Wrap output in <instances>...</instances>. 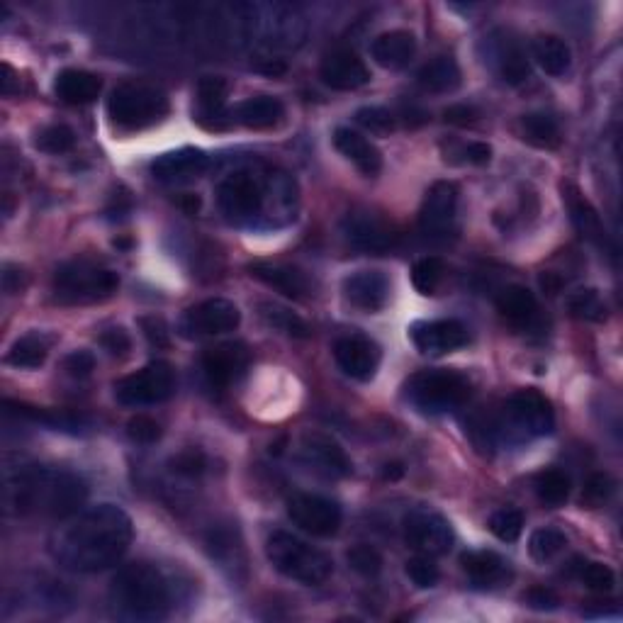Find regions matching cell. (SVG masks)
Listing matches in <instances>:
<instances>
[{
    "label": "cell",
    "mask_w": 623,
    "mask_h": 623,
    "mask_svg": "<svg viewBox=\"0 0 623 623\" xmlns=\"http://www.w3.org/2000/svg\"><path fill=\"white\" fill-rule=\"evenodd\" d=\"M134 538L127 512L115 504H100L74 516L52 541V555L59 565L74 572H100L120 563Z\"/></svg>",
    "instance_id": "obj_1"
},
{
    "label": "cell",
    "mask_w": 623,
    "mask_h": 623,
    "mask_svg": "<svg viewBox=\"0 0 623 623\" xmlns=\"http://www.w3.org/2000/svg\"><path fill=\"white\" fill-rule=\"evenodd\" d=\"M88 487L81 477L59 468H22L5 480L3 504L13 516L71 519L83 509Z\"/></svg>",
    "instance_id": "obj_2"
},
{
    "label": "cell",
    "mask_w": 623,
    "mask_h": 623,
    "mask_svg": "<svg viewBox=\"0 0 623 623\" xmlns=\"http://www.w3.org/2000/svg\"><path fill=\"white\" fill-rule=\"evenodd\" d=\"M112 604L139 621H159L171 609V587L156 565L129 563L117 570L110 587Z\"/></svg>",
    "instance_id": "obj_3"
},
{
    "label": "cell",
    "mask_w": 623,
    "mask_h": 623,
    "mask_svg": "<svg viewBox=\"0 0 623 623\" xmlns=\"http://www.w3.org/2000/svg\"><path fill=\"white\" fill-rule=\"evenodd\" d=\"M266 555L280 575L307 587H319L334 572V563L324 550L310 546L288 531H273L266 541Z\"/></svg>",
    "instance_id": "obj_4"
},
{
    "label": "cell",
    "mask_w": 623,
    "mask_h": 623,
    "mask_svg": "<svg viewBox=\"0 0 623 623\" xmlns=\"http://www.w3.org/2000/svg\"><path fill=\"white\" fill-rule=\"evenodd\" d=\"M117 288H120V275L91 261H69L54 273V295L64 305L105 300Z\"/></svg>",
    "instance_id": "obj_5"
},
{
    "label": "cell",
    "mask_w": 623,
    "mask_h": 623,
    "mask_svg": "<svg viewBox=\"0 0 623 623\" xmlns=\"http://www.w3.org/2000/svg\"><path fill=\"white\" fill-rule=\"evenodd\" d=\"M108 112L117 127L144 129L168 115V98L147 83H122L110 93Z\"/></svg>",
    "instance_id": "obj_6"
},
{
    "label": "cell",
    "mask_w": 623,
    "mask_h": 623,
    "mask_svg": "<svg viewBox=\"0 0 623 623\" xmlns=\"http://www.w3.org/2000/svg\"><path fill=\"white\" fill-rule=\"evenodd\" d=\"M273 185V173L263 181L254 171H234L217 185V205L234 224L254 222L266 207V193Z\"/></svg>",
    "instance_id": "obj_7"
},
{
    "label": "cell",
    "mask_w": 623,
    "mask_h": 623,
    "mask_svg": "<svg viewBox=\"0 0 623 623\" xmlns=\"http://www.w3.org/2000/svg\"><path fill=\"white\" fill-rule=\"evenodd\" d=\"M409 400L422 412H451L470 397V383L456 370H422L407 383Z\"/></svg>",
    "instance_id": "obj_8"
},
{
    "label": "cell",
    "mask_w": 623,
    "mask_h": 623,
    "mask_svg": "<svg viewBox=\"0 0 623 623\" xmlns=\"http://www.w3.org/2000/svg\"><path fill=\"white\" fill-rule=\"evenodd\" d=\"M244 10L249 13L244 18L246 25L271 47H300L305 39V20L290 5H266V8L244 5Z\"/></svg>",
    "instance_id": "obj_9"
},
{
    "label": "cell",
    "mask_w": 623,
    "mask_h": 623,
    "mask_svg": "<svg viewBox=\"0 0 623 623\" xmlns=\"http://www.w3.org/2000/svg\"><path fill=\"white\" fill-rule=\"evenodd\" d=\"M173 392H176V373L166 361H151L149 366L115 383L117 402L127 407L166 402Z\"/></svg>",
    "instance_id": "obj_10"
},
{
    "label": "cell",
    "mask_w": 623,
    "mask_h": 623,
    "mask_svg": "<svg viewBox=\"0 0 623 623\" xmlns=\"http://www.w3.org/2000/svg\"><path fill=\"white\" fill-rule=\"evenodd\" d=\"M288 516L297 529L319 538L334 536L341 529L339 504L322 495H312V492H297V495L290 497Z\"/></svg>",
    "instance_id": "obj_11"
},
{
    "label": "cell",
    "mask_w": 623,
    "mask_h": 623,
    "mask_svg": "<svg viewBox=\"0 0 623 623\" xmlns=\"http://www.w3.org/2000/svg\"><path fill=\"white\" fill-rule=\"evenodd\" d=\"M404 541L417 553L436 558V555H446L453 548V529L441 514L419 509V512L404 516Z\"/></svg>",
    "instance_id": "obj_12"
},
{
    "label": "cell",
    "mask_w": 623,
    "mask_h": 623,
    "mask_svg": "<svg viewBox=\"0 0 623 623\" xmlns=\"http://www.w3.org/2000/svg\"><path fill=\"white\" fill-rule=\"evenodd\" d=\"M504 417L524 436H546L555 426L553 407L538 390L514 392L504 407Z\"/></svg>",
    "instance_id": "obj_13"
},
{
    "label": "cell",
    "mask_w": 623,
    "mask_h": 623,
    "mask_svg": "<svg viewBox=\"0 0 623 623\" xmlns=\"http://www.w3.org/2000/svg\"><path fill=\"white\" fill-rule=\"evenodd\" d=\"M241 324V312L234 302L222 300V297H212V300L200 302V305L190 307L185 312L181 331L183 336H217L234 331Z\"/></svg>",
    "instance_id": "obj_14"
},
{
    "label": "cell",
    "mask_w": 623,
    "mask_h": 623,
    "mask_svg": "<svg viewBox=\"0 0 623 623\" xmlns=\"http://www.w3.org/2000/svg\"><path fill=\"white\" fill-rule=\"evenodd\" d=\"M334 358L336 366L344 370L349 378L368 383V380H373L375 373H378L383 353H380V346L375 344L373 339H368V336L351 334L341 336V339L336 341Z\"/></svg>",
    "instance_id": "obj_15"
},
{
    "label": "cell",
    "mask_w": 623,
    "mask_h": 623,
    "mask_svg": "<svg viewBox=\"0 0 623 623\" xmlns=\"http://www.w3.org/2000/svg\"><path fill=\"white\" fill-rule=\"evenodd\" d=\"M458 212V188L451 181H439L426 193L419 224L426 237H443L451 232Z\"/></svg>",
    "instance_id": "obj_16"
},
{
    "label": "cell",
    "mask_w": 623,
    "mask_h": 623,
    "mask_svg": "<svg viewBox=\"0 0 623 623\" xmlns=\"http://www.w3.org/2000/svg\"><path fill=\"white\" fill-rule=\"evenodd\" d=\"M412 341L424 356H446L468 346L470 334L458 319H436V322L414 324Z\"/></svg>",
    "instance_id": "obj_17"
},
{
    "label": "cell",
    "mask_w": 623,
    "mask_h": 623,
    "mask_svg": "<svg viewBox=\"0 0 623 623\" xmlns=\"http://www.w3.org/2000/svg\"><path fill=\"white\" fill-rule=\"evenodd\" d=\"M344 237L353 249L366 251V254H385L395 246L397 234L380 217L368 212H353L344 220Z\"/></svg>",
    "instance_id": "obj_18"
},
{
    "label": "cell",
    "mask_w": 623,
    "mask_h": 623,
    "mask_svg": "<svg viewBox=\"0 0 623 623\" xmlns=\"http://www.w3.org/2000/svg\"><path fill=\"white\" fill-rule=\"evenodd\" d=\"M207 166H210V156L205 151L195 147H183L159 156L151 164V176L166 185H185L198 181L202 173L207 171Z\"/></svg>",
    "instance_id": "obj_19"
},
{
    "label": "cell",
    "mask_w": 623,
    "mask_h": 623,
    "mask_svg": "<svg viewBox=\"0 0 623 623\" xmlns=\"http://www.w3.org/2000/svg\"><path fill=\"white\" fill-rule=\"evenodd\" d=\"M319 78L331 91H358L370 81V69L351 49H336L322 61Z\"/></svg>",
    "instance_id": "obj_20"
},
{
    "label": "cell",
    "mask_w": 623,
    "mask_h": 623,
    "mask_svg": "<svg viewBox=\"0 0 623 623\" xmlns=\"http://www.w3.org/2000/svg\"><path fill=\"white\" fill-rule=\"evenodd\" d=\"M302 456L314 465V470L329 477H349L353 473V463L341 443L319 431L302 436Z\"/></svg>",
    "instance_id": "obj_21"
},
{
    "label": "cell",
    "mask_w": 623,
    "mask_h": 623,
    "mask_svg": "<svg viewBox=\"0 0 623 623\" xmlns=\"http://www.w3.org/2000/svg\"><path fill=\"white\" fill-rule=\"evenodd\" d=\"M344 297L361 312H380L390 300V280L380 271H358L344 280Z\"/></svg>",
    "instance_id": "obj_22"
},
{
    "label": "cell",
    "mask_w": 623,
    "mask_h": 623,
    "mask_svg": "<svg viewBox=\"0 0 623 623\" xmlns=\"http://www.w3.org/2000/svg\"><path fill=\"white\" fill-rule=\"evenodd\" d=\"M202 368H205L212 385L227 387L234 380H239L244 370L249 368V351H246L244 344L215 346L202 356Z\"/></svg>",
    "instance_id": "obj_23"
},
{
    "label": "cell",
    "mask_w": 623,
    "mask_h": 623,
    "mask_svg": "<svg viewBox=\"0 0 623 623\" xmlns=\"http://www.w3.org/2000/svg\"><path fill=\"white\" fill-rule=\"evenodd\" d=\"M249 271L256 280L266 283L268 288L278 290V293L285 297H293V300H302V297L310 295V290H312L310 278H307L300 268L288 266V263L261 261V263H254Z\"/></svg>",
    "instance_id": "obj_24"
},
{
    "label": "cell",
    "mask_w": 623,
    "mask_h": 623,
    "mask_svg": "<svg viewBox=\"0 0 623 623\" xmlns=\"http://www.w3.org/2000/svg\"><path fill=\"white\" fill-rule=\"evenodd\" d=\"M414 54H417V39L412 32L404 30L383 32L370 44V56L383 69H404L414 59Z\"/></svg>",
    "instance_id": "obj_25"
},
{
    "label": "cell",
    "mask_w": 623,
    "mask_h": 623,
    "mask_svg": "<svg viewBox=\"0 0 623 623\" xmlns=\"http://www.w3.org/2000/svg\"><path fill=\"white\" fill-rule=\"evenodd\" d=\"M334 147L361 168L366 176H375L383 168V156H380L378 147L373 142H368L361 132L351 127H339L334 132Z\"/></svg>",
    "instance_id": "obj_26"
},
{
    "label": "cell",
    "mask_w": 623,
    "mask_h": 623,
    "mask_svg": "<svg viewBox=\"0 0 623 623\" xmlns=\"http://www.w3.org/2000/svg\"><path fill=\"white\" fill-rule=\"evenodd\" d=\"M285 108L273 95H256L232 110V120L249 129H271L283 120Z\"/></svg>",
    "instance_id": "obj_27"
},
{
    "label": "cell",
    "mask_w": 623,
    "mask_h": 623,
    "mask_svg": "<svg viewBox=\"0 0 623 623\" xmlns=\"http://www.w3.org/2000/svg\"><path fill=\"white\" fill-rule=\"evenodd\" d=\"M56 95L69 105H88L103 91V81L81 69H66L56 76Z\"/></svg>",
    "instance_id": "obj_28"
},
{
    "label": "cell",
    "mask_w": 623,
    "mask_h": 623,
    "mask_svg": "<svg viewBox=\"0 0 623 623\" xmlns=\"http://www.w3.org/2000/svg\"><path fill=\"white\" fill-rule=\"evenodd\" d=\"M497 310L514 327H526L533 322L538 312V302L529 288L521 285H509L497 297Z\"/></svg>",
    "instance_id": "obj_29"
},
{
    "label": "cell",
    "mask_w": 623,
    "mask_h": 623,
    "mask_svg": "<svg viewBox=\"0 0 623 623\" xmlns=\"http://www.w3.org/2000/svg\"><path fill=\"white\" fill-rule=\"evenodd\" d=\"M419 86L429 93H451L460 86V69L451 56H436L426 61L417 74Z\"/></svg>",
    "instance_id": "obj_30"
},
{
    "label": "cell",
    "mask_w": 623,
    "mask_h": 623,
    "mask_svg": "<svg viewBox=\"0 0 623 623\" xmlns=\"http://www.w3.org/2000/svg\"><path fill=\"white\" fill-rule=\"evenodd\" d=\"M533 59L548 76H563L572 64L568 42L555 35H538L533 39Z\"/></svg>",
    "instance_id": "obj_31"
},
{
    "label": "cell",
    "mask_w": 623,
    "mask_h": 623,
    "mask_svg": "<svg viewBox=\"0 0 623 623\" xmlns=\"http://www.w3.org/2000/svg\"><path fill=\"white\" fill-rule=\"evenodd\" d=\"M460 565L475 585H495L507 570V565L495 550H468V553L460 555Z\"/></svg>",
    "instance_id": "obj_32"
},
{
    "label": "cell",
    "mask_w": 623,
    "mask_h": 623,
    "mask_svg": "<svg viewBox=\"0 0 623 623\" xmlns=\"http://www.w3.org/2000/svg\"><path fill=\"white\" fill-rule=\"evenodd\" d=\"M229 83L222 76H202L198 83V100H200V115L210 117L212 127L220 129L222 120H227L224 112V103H227Z\"/></svg>",
    "instance_id": "obj_33"
},
{
    "label": "cell",
    "mask_w": 623,
    "mask_h": 623,
    "mask_svg": "<svg viewBox=\"0 0 623 623\" xmlns=\"http://www.w3.org/2000/svg\"><path fill=\"white\" fill-rule=\"evenodd\" d=\"M49 356V341L42 334H27L10 346L5 361L13 368H39Z\"/></svg>",
    "instance_id": "obj_34"
},
{
    "label": "cell",
    "mask_w": 623,
    "mask_h": 623,
    "mask_svg": "<svg viewBox=\"0 0 623 623\" xmlns=\"http://www.w3.org/2000/svg\"><path fill=\"white\" fill-rule=\"evenodd\" d=\"M258 312H261L263 322H266L268 327H273L275 331H283V334L293 336V339H307V336H310V324H307L300 314L278 305V302H261V305H258Z\"/></svg>",
    "instance_id": "obj_35"
},
{
    "label": "cell",
    "mask_w": 623,
    "mask_h": 623,
    "mask_svg": "<svg viewBox=\"0 0 623 623\" xmlns=\"http://www.w3.org/2000/svg\"><path fill=\"white\" fill-rule=\"evenodd\" d=\"M521 127H524V137L526 142H531L533 147L541 149H555L560 147V127L555 122L553 115L548 112H529L521 120Z\"/></svg>",
    "instance_id": "obj_36"
},
{
    "label": "cell",
    "mask_w": 623,
    "mask_h": 623,
    "mask_svg": "<svg viewBox=\"0 0 623 623\" xmlns=\"http://www.w3.org/2000/svg\"><path fill=\"white\" fill-rule=\"evenodd\" d=\"M446 278V263L439 256H424L414 263L412 283L422 295H436Z\"/></svg>",
    "instance_id": "obj_37"
},
{
    "label": "cell",
    "mask_w": 623,
    "mask_h": 623,
    "mask_svg": "<svg viewBox=\"0 0 623 623\" xmlns=\"http://www.w3.org/2000/svg\"><path fill=\"white\" fill-rule=\"evenodd\" d=\"M570 200V212H572V222H575V227L580 229L582 237L592 239V241H602L604 239V227H602V220H599L597 210H594L589 202L582 198L580 193H572L568 195Z\"/></svg>",
    "instance_id": "obj_38"
},
{
    "label": "cell",
    "mask_w": 623,
    "mask_h": 623,
    "mask_svg": "<svg viewBox=\"0 0 623 623\" xmlns=\"http://www.w3.org/2000/svg\"><path fill=\"white\" fill-rule=\"evenodd\" d=\"M536 495L548 507H560L570 497V477L563 470H543L536 477Z\"/></svg>",
    "instance_id": "obj_39"
},
{
    "label": "cell",
    "mask_w": 623,
    "mask_h": 623,
    "mask_svg": "<svg viewBox=\"0 0 623 623\" xmlns=\"http://www.w3.org/2000/svg\"><path fill=\"white\" fill-rule=\"evenodd\" d=\"M565 546H568L565 533L558 529H550V526L533 531L529 538V553L536 563H548V560H553L555 555L563 553Z\"/></svg>",
    "instance_id": "obj_40"
},
{
    "label": "cell",
    "mask_w": 623,
    "mask_h": 623,
    "mask_svg": "<svg viewBox=\"0 0 623 623\" xmlns=\"http://www.w3.org/2000/svg\"><path fill=\"white\" fill-rule=\"evenodd\" d=\"M568 310L575 319L582 322H604L606 319V305L602 295L592 288H582L568 297Z\"/></svg>",
    "instance_id": "obj_41"
},
{
    "label": "cell",
    "mask_w": 623,
    "mask_h": 623,
    "mask_svg": "<svg viewBox=\"0 0 623 623\" xmlns=\"http://www.w3.org/2000/svg\"><path fill=\"white\" fill-rule=\"evenodd\" d=\"M35 147L44 154H66L76 147V132L66 125H49L44 129H39L35 137Z\"/></svg>",
    "instance_id": "obj_42"
},
{
    "label": "cell",
    "mask_w": 623,
    "mask_h": 623,
    "mask_svg": "<svg viewBox=\"0 0 623 623\" xmlns=\"http://www.w3.org/2000/svg\"><path fill=\"white\" fill-rule=\"evenodd\" d=\"M499 74H502L509 86H519V83H524L529 78L531 66L526 54L521 52V47L509 44V47L502 49V54H499Z\"/></svg>",
    "instance_id": "obj_43"
},
{
    "label": "cell",
    "mask_w": 623,
    "mask_h": 623,
    "mask_svg": "<svg viewBox=\"0 0 623 623\" xmlns=\"http://www.w3.org/2000/svg\"><path fill=\"white\" fill-rule=\"evenodd\" d=\"M577 577L587 589L592 592H611L616 585V575L609 565L604 563H585V560H575Z\"/></svg>",
    "instance_id": "obj_44"
},
{
    "label": "cell",
    "mask_w": 623,
    "mask_h": 623,
    "mask_svg": "<svg viewBox=\"0 0 623 623\" xmlns=\"http://www.w3.org/2000/svg\"><path fill=\"white\" fill-rule=\"evenodd\" d=\"M487 526H490V531L495 533L499 541L514 543L521 536V531H524V514L512 507L499 509V512L490 516V524Z\"/></svg>",
    "instance_id": "obj_45"
},
{
    "label": "cell",
    "mask_w": 623,
    "mask_h": 623,
    "mask_svg": "<svg viewBox=\"0 0 623 623\" xmlns=\"http://www.w3.org/2000/svg\"><path fill=\"white\" fill-rule=\"evenodd\" d=\"M404 572H407L409 580H412L419 589L436 587V582L441 580V570H439V565L434 563L431 555H417V558L407 560Z\"/></svg>",
    "instance_id": "obj_46"
},
{
    "label": "cell",
    "mask_w": 623,
    "mask_h": 623,
    "mask_svg": "<svg viewBox=\"0 0 623 623\" xmlns=\"http://www.w3.org/2000/svg\"><path fill=\"white\" fill-rule=\"evenodd\" d=\"M346 560H349L351 570H356L358 575L363 577H375L383 570V555H380L373 546H368V543L353 546L349 553H346Z\"/></svg>",
    "instance_id": "obj_47"
},
{
    "label": "cell",
    "mask_w": 623,
    "mask_h": 623,
    "mask_svg": "<svg viewBox=\"0 0 623 623\" xmlns=\"http://www.w3.org/2000/svg\"><path fill=\"white\" fill-rule=\"evenodd\" d=\"M614 495V480L606 473H594L587 477L585 490H582V504L587 507H602Z\"/></svg>",
    "instance_id": "obj_48"
},
{
    "label": "cell",
    "mask_w": 623,
    "mask_h": 623,
    "mask_svg": "<svg viewBox=\"0 0 623 623\" xmlns=\"http://www.w3.org/2000/svg\"><path fill=\"white\" fill-rule=\"evenodd\" d=\"M356 122L373 134H390L395 129V115L385 108H361L356 112Z\"/></svg>",
    "instance_id": "obj_49"
},
{
    "label": "cell",
    "mask_w": 623,
    "mask_h": 623,
    "mask_svg": "<svg viewBox=\"0 0 623 623\" xmlns=\"http://www.w3.org/2000/svg\"><path fill=\"white\" fill-rule=\"evenodd\" d=\"M205 468L207 458L198 448H188V451H181L176 458H171V470L181 477H200Z\"/></svg>",
    "instance_id": "obj_50"
},
{
    "label": "cell",
    "mask_w": 623,
    "mask_h": 623,
    "mask_svg": "<svg viewBox=\"0 0 623 623\" xmlns=\"http://www.w3.org/2000/svg\"><path fill=\"white\" fill-rule=\"evenodd\" d=\"M127 436L137 443H156L161 439V426L147 414H137L127 422Z\"/></svg>",
    "instance_id": "obj_51"
},
{
    "label": "cell",
    "mask_w": 623,
    "mask_h": 623,
    "mask_svg": "<svg viewBox=\"0 0 623 623\" xmlns=\"http://www.w3.org/2000/svg\"><path fill=\"white\" fill-rule=\"evenodd\" d=\"M100 346L110 353L112 358H125L132 351V339L122 327H112L98 336Z\"/></svg>",
    "instance_id": "obj_52"
},
{
    "label": "cell",
    "mask_w": 623,
    "mask_h": 623,
    "mask_svg": "<svg viewBox=\"0 0 623 623\" xmlns=\"http://www.w3.org/2000/svg\"><path fill=\"white\" fill-rule=\"evenodd\" d=\"M139 327H142V334L147 336V341L156 349H168L171 346V331H168L166 322L161 317H142L139 319Z\"/></svg>",
    "instance_id": "obj_53"
},
{
    "label": "cell",
    "mask_w": 623,
    "mask_h": 623,
    "mask_svg": "<svg viewBox=\"0 0 623 623\" xmlns=\"http://www.w3.org/2000/svg\"><path fill=\"white\" fill-rule=\"evenodd\" d=\"M64 370L71 375V378L83 380L88 375H93L95 370V356L91 351H74L64 358Z\"/></svg>",
    "instance_id": "obj_54"
},
{
    "label": "cell",
    "mask_w": 623,
    "mask_h": 623,
    "mask_svg": "<svg viewBox=\"0 0 623 623\" xmlns=\"http://www.w3.org/2000/svg\"><path fill=\"white\" fill-rule=\"evenodd\" d=\"M526 602H529L531 609L550 611V609H558L560 597L548 587H533L529 589V594H526Z\"/></svg>",
    "instance_id": "obj_55"
},
{
    "label": "cell",
    "mask_w": 623,
    "mask_h": 623,
    "mask_svg": "<svg viewBox=\"0 0 623 623\" xmlns=\"http://www.w3.org/2000/svg\"><path fill=\"white\" fill-rule=\"evenodd\" d=\"M477 117H480V112H477L473 105H451V108L443 110V120H446L448 125L456 127L473 125Z\"/></svg>",
    "instance_id": "obj_56"
},
{
    "label": "cell",
    "mask_w": 623,
    "mask_h": 623,
    "mask_svg": "<svg viewBox=\"0 0 623 623\" xmlns=\"http://www.w3.org/2000/svg\"><path fill=\"white\" fill-rule=\"evenodd\" d=\"M460 156H463L465 164L485 166V164H490L492 149H490V144H485V142H470L460 149Z\"/></svg>",
    "instance_id": "obj_57"
},
{
    "label": "cell",
    "mask_w": 623,
    "mask_h": 623,
    "mask_svg": "<svg viewBox=\"0 0 623 623\" xmlns=\"http://www.w3.org/2000/svg\"><path fill=\"white\" fill-rule=\"evenodd\" d=\"M25 288V273L15 266H5L3 273V290L8 295H18L20 290Z\"/></svg>",
    "instance_id": "obj_58"
},
{
    "label": "cell",
    "mask_w": 623,
    "mask_h": 623,
    "mask_svg": "<svg viewBox=\"0 0 623 623\" xmlns=\"http://www.w3.org/2000/svg\"><path fill=\"white\" fill-rule=\"evenodd\" d=\"M258 71H263V74H268V76H280L288 71V64H285L283 59H278V56H268V59H261Z\"/></svg>",
    "instance_id": "obj_59"
},
{
    "label": "cell",
    "mask_w": 623,
    "mask_h": 623,
    "mask_svg": "<svg viewBox=\"0 0 623 623\" xmlns=\"http://www.w3.org/2000/svg\"><path fill=\"white\" fill-rule=\"evenodd\" d=\"M541 288L546 290L548 295L560 293V288H563V278H558L555 273H543L541 275Z\"/></svg>",
    "instance_id": "obj_60"
},
{
    "label": "cell",
    "mask_w": 623,
    "mask_h": 623,
    "mask_svg": "<svg viewBox=\"0 0 623 623\" xmlns=\"http://www.w3.org/2000/svg\"><path fill=\"white\" fill-rule=\"evenodd\" d=\"M0 83H3V95H5V98L15 93V88H13V83H15V71L10 69L8 64H3V78H0Z\"/></svg>",
    "instance_id": "obj_61"
},
{
    "label": "cell",
    "mask_w": 623,
    "mask_h": 623,
    "mask_svg": "<svg viewBox=\"0 0 623 623\" xmlns=\"http://www.w3.org/2000/svg\"><path fill=\"white\" fill-rule=\"evenodd\" d=\"M178 205H181L188 215H195V212L200 210V198L198 195H183V198L178 200Z\"/></svg>",
    "instance_id": "obj_62"
},
{
    "label": "cell",
    "mask_w": 623,
    "mask_h": 623,
    "mask_svg": "<svg viewBox=\"0 0 623 623\" xmlns=\"http://www.w3.org/2000/svg\"><path fill=\"white\" fill-rule=\"evenodd\" d=\"M402 475H404V465H402V463H387V465H385V470H383V477H385V480L395 482V480H400Z\"/></svg>",
    "instance_id": "obj_63"
}]
</instances>
